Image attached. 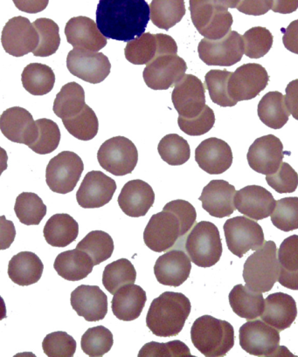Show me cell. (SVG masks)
I'll use <instances>...</instances> for the list:
<instances>
[{"mask_svg":"<svg viewBox=\"0 0 298 357\" xmlns=\"http://www.w3.org/2000/svg\"><path fill=\"white\" fill-rule=\"evenodd\" d=\"M150 6L145 0H100L96 25L107 39L129 43L145 32Z\"/></svg>","mask_w":298,"mask_h":357,"instance_id":"obj_1","label":"cell"},{"mask_svg":"<svg viewBox=\"0 0 298 357\" xmlns=\"http://www.w3.org/2000/svg\"><path fill=\"white\" fill-rule=\"evenodd\" d=\"M188 298L183 294L165 292L152 301L147 317V325L152 334L171 337L182 331L191 313Z\"/></svg>","mask_w":298,"mask_h":357,"instance_id":"obj_2","label":"cell"},{"mask_svg":"<svg viewBox=\"0 0 298 357\" xmlns=\"http://www.w3.org/2000/svg\"><path fill=\"white\" fill-rule=\"evenodd\" d=\"M194 347L205 356H226L234 345V331L230 322L203 315L191 329Z\"/></svg>","mask_w":298,"mask_h":357,"instance_id":"obj_3","label":"cell"},{"mask_svg":"<svg viewBox=\"0 0 298 357\" xmlns=\"http://www.w3.org/2000/svg\"><path fill=\"white\" fill-rule=\"evenodd\" d=\"M280 265L275 242L265 241L262 248L255 251L246 261L244 279L249 289L267 293L278 282Z\"/></svg>","mask_w":298,"mask_h":357,"instance_id":"obj_4","label":"cell"},{"mask_svg":"<svg viewBox=\"0 0 298 357\" xmlns=\"http://www.w3.org/2000/svg\"><path fill=\"white\" fill-rule=\"evenodd\" d=\"M185 249L191 261L200 268L216 265L223 251L219 229L209 221L194 225L186 235Z\"/></svg>","mask_w":298,"mask_h":357,"instance_id":"obj_5","label":"cell"},{"mask_svg":"<svg viewBox=\"0 0 298 357\" xmlns=\"http://www.w3.org/2000/svg\"><path fill=\"white\" fill-rule=\"evenodd\" d=\"M191 18L198 32L209 40L226 36L233 25V16L216 0H190Z\"/></svg>","mask_w":298,"mask_h":357,"instance_id":"obj_6","label":"cell"},{"mask_svg":"<svg viewBox=\"0 0 298 357\" xmlns=\"http://www.w3.org/2000/svg\"><path fill=\"white\" fill-rule=\"evenodd\" d=\"M187 234L188 232L178 215L174 211L163 209L149 221L144 231V241L154 252H167Z\"/></svg>","mask_w":298,"mask_h":357,"instance_id":"obj_7","label":"cell"},{"mask_svg":"<svg viewBox=\"0 0 298 357\" xmlns=\"http://www.w3.org/2000/svg\"><path fill=\"white\" fill-rule=\"evenodd\" d=\"M223 229L228 249L239 258L248 251L259 250L265 243L261 225L248 217L230 218Z\"/></svg>","mask_w":298,"mask_h":357,"instance_id":"obj_8","label":"cell"},{"mask_svg":"<svg viewBox=\"0 0 298 357\" xmlns=\"http://www.w3.org/2000/svg\"><path fill=\"white\" fill-rule=\"evenodd\" d=\"M97 159L105 171L117 176L131 174L136 168L138 152L136 145L128 138L116 137L102 144Z\"/></svg>","mask_w":298,"mask_h":357,"instance_id":"obj_9","label":"cell"},{"mask_svg":"<svg viewBox=\"0 0 298 357\" xmlns=\"http://www.w3.org/2000/svg\"><path fill=\"white\" fill-rule=\"evenodd\" d=\"M83 171L84 165L77 154L72 151H62L48 162L47 185L54 192H71L81 178Z\"/></svg>","mask_w":298,"mask_h":357,"instance_id":"obj_10","label":"cell"},{"mask_svg":"<svg viewBox=\"0 0 298 357\" xmlns=\"http://www.w3.org/2000/svg\"><path fill=\"white\" fill-rule=\"evenodd\" d=\"M240 345L255 356H276L280 353V334L262 320H251L240 328Z\"/></svg>","mask_w":298,"mask_h":357,"instance_id":"obj_11","label":"cell"},{"mask_svg":"<svg viewBox=\"0 0 298 357\" xmlns=\"http://www.w3.org/2000/svg\"><path fill=\"white\" fill-rule=\"evenodd\" d=\"M200 60L209 66L231 67L241 61L244 54V40L240 33L230 31L220 40L204 38L198 47Z\"/></svg>","mask_w":298,"mask_h":357,"instance_id":"obj_12","label":"cell"},{"mask_svg":"<svg viewBox=\"0 0 298 357\" xmlns=\"http://www.w3.org/2000/svg\"><path fill=\"white\" fill-rule=\"evenodd\" d=\"M176 41L167 34L144 33L128 43L124 54L126 60L134 65H147L163 54H177Z\"/></svg>","mask_w":298,"mask_h":357,"instance_id":"obj_13","label":"cell"},{"mask_svg":"<svg viewBox=\"0 0 298 357\" xmlns=\"http://www.w3.org/2000/svg\"><path fill=\"white\" fill-rule=\"evenodd\" d=\"M39 41V33L36 27L25 17H13L2 30L3 48L12 56L23 57L33 53Z\"/></svg>","mask_w":298,"mask_h":357,"instance_id":"obj_14","label":"cell"},{"mask_svg":"<svg viewBox=\"0 0 298 357\" xmlns=\"http://www.w3.org/2000/svg\"><path fill=\"white\" fill-rule=\"evenodd\" d=\"M269 82L268 72L262 65H242L232 74L228 82V92L235 102L252 100L267 88Z\"/></svg>","mask_w":298,"mask_h":357,"instance_id":"obj_15","label":"cell"},{"mask_svg":"<svg viewBox=\"0 0 298 357\" xmlns=\"http://www.w3.org/2000/svg\"><path fill=\"white\" fill-rule=\"evenodd\" d=\"M67 68L82 81L98 84L108 77L112 64L103 53L74 48L68 54Z\"/></svg>","mask_w":298,"mask_h":357,"instance_id":"obj_16","label":"cell"},{"mask_svg":"<svg viewBox=\"0 0 298 357\" xmlns=\"http://www.w3.org/2000/svg\"><path fill=\"white\" fill-rule=\"evenodd\" d=\"M187 65L177 54H163L147 65L143 73L145 84L154 90H167L186 75Z\"/></svg>","mask_w":298,"mask_h":357,"instance_id":"obj_17","label":"cell"},{"mask_svg":"<svg viewBox=\"0 0 298 357\" xmlns=\"http://www.w3.org/2000/svg\"><path fill=\"white\" fill-rule=\"evenodd\" d=\"M205 86L193 75H185L176 83L172 93L173 106L180 116L193 118L206 106Z\"/></svg>","mask_w":298,"mask_h":357,"instance_id":"obj_18","label":"cell"},{"mask_svg":"<svg viewBox=\"0 0 298 357\" xmlns=\"http://www.w3.org/2000/svg\"><path fill=\"white\" fill-rule=\"evenodd\" d=\"M284 154L283 145L279 138L267 135L258 138L249 147L247 159L252 169L267 176L277 172L282 165Z\"/></svg>","mask_w":298,"mask_h":357,"instance_id":"obj_19","label":"cell"},{"mask_svg":"<svg viewBox=\"0 0 298 357\" xmlns=\"http://www.w3.org/2000/svg\"><path fill=\"white\" fill-rule=\"evenodd\" d=\"M117 190L115 180L101 172L87 173L76 193L79 206L85 209L105 206L112 201Z\"/></svg>","mask_w":298,"mask_h":357,"instance_id":"obj_20","label":"cell"},{"mask_svg":"<svg viewBox=\"0 0 298 357\" xmlns=\"http://www.w3.org/2000/svg\"><path fill=\"white\" fill-rule=\"evenodd\" d=\"M0 130L8 140L29 147L36 140L38 128L29 111L13 107L0 116Z\"/></svg>","mask_w":298,"mask_h":357,"instance_id":"obj_21","label":"cell"},{"mask_svg":"<svg viewBox=\"0 0 298 357\" xmlns=\"http://www.w3.org/2000/svg\"><path fill=\"white\" fill-rule=\"evenodd\" d=\"M276 201L268 190L248 185L235 193L234 206L239 213L255 220H265L272 214Z\"/></svg>","mask_w":298,"mask_h":357,"instance_id":"obj_22","label":"cell"},{"mask_svg":"<svg viewBox=\"0 0 298 357\" xmlns=\"http://www.w3.org/2000/svg\"><path fill=\"white\" fill-rule=\"evenodd\" d=\"M192 263L189 256L180 249L165 252L154 266L156 278L162 285L178 287L189 278Z\"/></svg>","mask_w":298,"mask_h":357,"instance_id":"obj_23","label":"cell"},{"mask_svg":"<svg viewBox=\"0 0 298 357\" xmlns=\"http://www.w3.org/2000/svg\"><path fill=\"white\" fill-rule=\"evenodd\" d=\"M195 160L204 172L210 175H220L231 167L233 153L226 142L211 137L197 147Z\"/></svg>","mask_w":298,"mask_h":357,"instance_id":"obj_24","label":"cell"},{"mask_svg":"<svg viewBox=\"0 0 298 357\" xmlns=\"http://www.w3.org/2000/svg\"><path fill=\"white\" fill-rule=\"evenodd\" d=\"M71 306L87 321H99L108 313V297L97 286L81 285L71 294Z\"/></svg>","mask_w":298,"mask_h":357,"instance_id":"obj_25","label":"cell"},{"mask_svg":"<svg viewBox=\"0 0 298 357\" xmlns=\"http://www.w3.org/2000/svg\"><path fill=\"white\" fill-rule=\"evenodd\" d=\"M67 40L77 50L97 52L107 45V38L100 32L96 22L88 17H74L65 27Z\"/></svg>","mask_w":298,"mask_h":357,"instance_id":"obj_26","label":"cell"},{"mask_svg":"<svg viewBox=\"0 0 298 357\" xmlns=\"http://www.w3.org/2000/svg\"><path fill=\"white\" fill-rule=\"evenodd\" d=\"M234 186L225 180H213L203 189L199 200L203 209L211 216L223 218L230 217L237 208L234 206Z\"/></svg>","mask_w":298,"mask_h":357,"instance_id":"obj_27","label":"cell"},{"mask_svg":"<svg viewBox=\"0 0 298 357\" xmlns=\"http://www.w3.org/2000/svg\"><path fill=\"white\" fill-rule=\"evenodd\" d=\"M155 193L143 180H131L121 190L119 202L121 210L131 218L144 217L154 206Z\"/></svg>","mask_w":298,"mask_h":357,"instance_id":"obj_28","label":"cell"},{"mask_svg":"<svg viewBox=\"0 0 298 357\" xmlns=\"http://www.w3.org/2000/svg\"><path fill=\"white\" fill-rule=\"evenodd\" d=\"M297 317V303L292 296L284 293H275L266 298L262 320L279 332L289 328Z\"/></svg>","mask_w":298,"mask_h":357,"instance_id":"obj_29","label":"cell"},{"mask_svg":"<svg viewBox=\"0 0 298 357\" xmlns=\"http://www.w3.org/2000/svg\"><path fill=\"white\" fill-rule=\"evenodd\" d=\"M147 301V293L141 287L127 284L114 294L112 301L113 314L121 321L136 320L143 312Z\"/></svg>","mask_w":298,"mask_h":357,"instance_id":"obj_30","label":"cell"},{"mask_svg":"<svg viewBox=\"0 0 298 357\" xmlns=\"http://www.w3.org/2000/svg\"><path fill=\"white\" fill-rule=\"evenodd\" d=\"M94 266L91 257L77 248L61 252L55 259L54 264L58 275L69 282H78L87 278Z\"/></svg>","mask_w":298,"mask_h":357,"instance_id":"obj_31","label":"cell"},{"mask_svg":"<svg viewBox=\"0 0 298 357\" xmlns=\"http://www.w3.org/2000/svg\"><path fill=\"white\" fill-rule=\"evenodd\" d=\"M43 270V263L36 254L22 252L10 261L8 276L17 285L27 287L39 282Z\"/></svg>","mask_w":298,"mask_h":357,"instance_id":"obj_32","label":"cell"},{"mask_svg":"<svg viewBox=\"0 0 298 357\" xmlns=\"http://www.w3.org/2000/svg\"><path fill=\"white\" fill-rule=\"evenodd\" d=\"M230 306L235 314L246 320H255L261 317L265 310V300L261 292L239 284L230 294Z\"/></svg>","mask_w":298,"mask_h":357,"instance_id":"obj_33","label":"cell"},{"mask_svg":"<svg viewBox=\"0 0 298 357\" xmlns=\"http://www.w3.org/2000/svg\"><path fill=\"white\" fill-rule=\"evenodd\" d=\"M43 234L48 245L66 248L78 237L79 225L70 215L55 214L47 220Z\"/></svg>","mask_w":298,"mask_h":357,"instance_id":"obj_34","label":"cell"},{"mask_svg":"<svg viewBox=\"0 0 298 357\" xmlns=\"http://www.w3.org/2000/svg\"><path fill=\"white\" fill-rule=\"evenodd\" d=\"M280 265L278 282L284 287L298 290V235L290 236L277 251Z\"/></svg>","mask_w":298,"mask_h":357,"instance_id":"obj_35","label":"cell"},{"mask_svg":"<svg viewBox=\"0 0 298 357\" xmlns=\"http://www.w3.org/2000/svg\"><path fill=\"white\" fill-rule=\"evenodd\" d=\"M258 114L262 123L270 129H282L290 116L286 106L285 96L278 91L267 93L260 100Z\"/></svg>","mask_w":298,"mask_h":357,"instance_id":"obj_36","label":"cell"},{"mask_svg":"<svg viewBox=\"0 0 298 357\" xmlns=\"http://www.w3.org/2000/svg\"><path fill=\"white\" fill-rule=\"evenodd\" d=\"M86 105L85 92L76 82H69L62 86L55 97L53 110L61 120L68 119L79 114Z\"/></svg>","mask_w":298,"mask_h":357,"instance_id":"obj_37","label":"cell"},{"mask_svg":"<svg viewBox=\"0 0 298 357\" xmlns=\"http://www.w3.org/2000/svg\"><path fill=\"white\" fill-rule=\"evenodd\" d=\"M185 0H152L150 19L158 29L168 31L186 15Z\"/></svg>","mask_w":298,"mask_h":357,"instance_id":"obj_38","label":"cell"},{"mask_svg":"<svg viewBox=\"0 0 298 357\" xmlns=\"http://www.w3.org/2000/svg\"><path fill=\"white\" fill-rule=\"evenodd\" d=\"M24 89L33 96H45L54 89L55 75L50 67L41 63L27 65L22 72Z\"/></svg>","mask_w":298,"mask_h":357,"instance_id":"obj_39","label":"cell"},{"mask_svg":"<svg viewBox=\"0 0 298 357\" xmlns=\"http://www.w3.org/2000/svg\"><path fill=\"white\" fill-rule=\"evenodd\" d=\"M76 248L87 252L97 266L112 257L114 241L110 235L103 231H93L80 241Z\"/></svg>","mask_w":298,"mask_h":357,"instance_id":"obj_40","label":"cell"},{"mask_svg":"<svg viewBox=\"0 0 298 357\" xmlns=\"http://www.w3.org/2000/svg\"><path fill=\"white\" fill-rule=\"evenodd\" d=\"M137 272L133 263L127 259L110 263L106 266L103 275V284L110 294H115L117 290L127 284H134Z\"/></svg>","mask_w":298,"mask_h":357,"instance_id":"obj_41","label":"cell"},{"mask_svg":"<svg viewBox=\"0 0 298 357\" xmlns=\"http://www.w3.org/2000/svg\"><path fill=\"white\" fill-rule=\"evenodd\" d=\"M62 123L69 134L79 140H92L98 133V118L87 104L81 112L68 119L62 120Z\"/></svg>","mask_w":298,"mask_h":357,"instance_id":"obj_42","label":"cell"},{"mask_svg":"<svg viewBox=\"0 0 298 357\" xmlns=\"http://www.w3.org/2000/svg\"><path fill=\"white\" fill-rule=\"evenodd\" d=\"M15 211L20 223L38 225L46 216L47 206L37 194L23 192L17 197Z\"/></svg>","mask_w":298,"mask_h":357,"instance_id":"obj_43","label":"cell"},{"mask_svg":"<svg viewBox=\"0 0 298 357\" xmlns=\"http://www.w3.org/2000/svg\"><path fill=\"white\" fill-rule=\"evenodd\" d=\"M39 33V45L33 54L36 57H48L57 53L60 47V29L57 23L50 19H37L33 23Z\"/></svg>","mask_w":298,"mask_h":357,"instance_id":"obj_44","label":"cell"},{"mask_svg":"<svg viewBox=\"0 0 298 357\" xmlns=\"http://www.w3.org/2000/svg\"><path fill=\"white\" fill-rule=\"evenodd\" d=\"M158 151L163 160L170 165H182L190 159L189 144L185 138L177 134H170L162 138Z\"/></svg>","mask_w":298,"mask_h":357,"instance_id":"obj_45","label":"cell"},{"mask_svg":"<svg viewBox=\"0 0 298 357\" xmlns=\"http://www.w3.org/2000/svg\"><path fill=\"white\" fill-rule=\"evenodd\" d=\"M36 123L38 128L37 136L29 148L37 154H50L60 144L61 130L58 124L47 118L37 120Z\"/></svg>","mask_w":298,"mask_h":357,"instance_id":"obj_46","label":"cell"},{"mask_svg":"<svg viewBox=\"0 0 298 357\" xmlns=\"http://www.w3.org/2000/svg\"><path fill=\"white\" fill-rule=\"evenodd\" d=\"M232 73L227 70L213 69L206 75V89L209 90L211 100L221 107H234L237 105L228 92V82Z\"/></svg>","mask_w":298,"mask_h":357,"instance_id":"obj_47","label":"cell"},{"mask_svg":"<svg viewBox=\"0 0 298 357\" xmlns=\"http://www.w3.org/2000/svg\"><path fill=\"white\" fill-rule=\"evenodd\" d=\"M114 343L112 333L103 326L90 328L82 335V351L89 356H103L112 349Z\"/></svg>","mask_w":298,"mask_h":357,"instance_id":"obj_48","label":"cell"},{"mask_svg":"<svg viewBox=\"0 0 298 357\" xmlns=\"http://www.w3.org/2000/svg\"><path fill=\"white\" fill-rule=\"evenodd\" d=\"M246 56L260 59L265 56L271 50L274 37L269 30L262 26H255L249 29L242 36Z\"/></svg>","mask_w":298,"mask_h":357,"instance_id":"obj_49","label":"cell"},{"mask_svg":"<svg viewBox=\"0 0 298 357\" xmlns=\"http://www.w3.org/2000/svg\"><path fill=\"white\" fill-rule=\"evenodd\" d=\"M272 224L283 231L298 229V197H285L276 201L271 214Z\"/></svg>","mask_w":298,"mask_h":357,"instance_id":"obj_50","label":"cell"},{"mask_svg":"<svg viewBox=\"0 0 298 357\" xmlns=\"http://www.w3.org/2000/svg\"><path fill=\"white\" fill-rule=\"evenodd\" d=\"M43 351L50 357H71L75 355L76 342L71 335L64 331L47 335L43 342Z\"/></svg>","mask_w":298,"mask_h":357,"instance_id":"obj_51","label":"cell"},{"mask_svg":"<svg viewBox=\"0 0 298 357\" xmlns=\"http://www.w3.org/2000/svg\"><path fill=\"white\" fill-rule=\"evenodd\" d=\"M216 123V116L212 109L205 106L202 112L193 118L179 116L178 123L180 130L188 136H202L209 132Z\"/></svg>","mask_w":298,"mask_h":357,"instance_id":"obj_52","label":"cell"},{"mask_svg":"<svg viewBox=\"0 0 298 357\" xmlns=\"http://www.w3.org/2000/svg\"><path fill=\"white\" fill-rule=\"evenodd\" d=\"M268 185L278 193H292L298 186V174L288 162H282L277 172L267 175Z\"/></svg>","mask_w":298,"mask_h":357,"instance_id":"obj_53","label":"cell"},{"mask_svg":"<svg viewBox=\"0 0 298 357\" xmlns=\"http://www.w3.org/2000/svg\"><path fill=\"white\" fill-rule=\"evenodd\" d=\"M138 356H192L188 347L179 340L159 343L151 342L141 349Z\"/></svg>","mask_w":298,"mask_h":357,"instance_id":"obj_54","label":"cell"},{"mask_svg":"<svg viewBox=\"0 0 298 357\" xmlns=\"http://www.w3.org/2000/svg\"><path fill=\"white\" fill-rule=\"evenodd\" d=\"M164 209L174 211L178 215L180 220L182 221L184 227L187 232H189L193 225L196 224L197 213L195 208L192 204L186 200H173L166 204Z\"/></svg>","mask_w":298,"mask_h":357,"instance_id":"obj_55","label":"cell"},{"mask_svg":"<svg viewBox=\"0 0 298 357\" xmlns=\"http://www.w3.org/2000/svg\"><path fill=\"white\" fill-rule=\"evenodd\" d=\"M272 6L273 0H241L237 10L244 15L261 16L271 10Z\"/></svg>","mask_w":298,"mask_h":357,"instance_id":"obj_56","label":"cell"},{"mask_svg":"<svg viewBox=\"0 0 298 357\" xmlns=\"http://www.w3.org/2000/svg\"><path fill=\"white\" fill-rule=\"evenodd\" d=\"M16 237L15 225L6 216H0V251L11 248Z\"/></svg>","mask_w":298,"mask_h":357,"instance_id":"obj_57","label":"cell"},{"mask_svg":"<svg viewBox=\"0 0 298 357\" xmlns=\"http://www.w3.org/2000/svg\"><path fill=\"white\" fill-rule=\"evenodd\" d=\"M283 43L287 50L298 54V20L291 22L287 29H282Z\"/></svg>","mask_w":298,"mask_h":357,"instance_id":"obj_58","label":"cell"},{"mask_svg":"<svg viewBox=\"0 0 298 357\" xmlns=\"http://www.w3.org/2000/svg\"><path fill=\"white\" fill-rule=\"evenodd\" d=\"M285 102L288 109L298 121V79L290 82L286 86Z\"/></svg>","mask_w":298,"mask_h":357,"instance_id":"obj_59","label":"cell"},{"mask_svg":"<svg viewBox=\"0 0 298 357\" xmlns=\"http://www.w3.org/2000/svg\"><path fill=\"white\" fill-rule=\"evenodd\" d=\"M20 11L31 13H39L47 8L50 0H13Z\"/></svg>","mask_w":298,"mask_h":357,"instance_id":"obj_60","label":"cell"},{"mask_svg":"<svg viewBox=\"0 0 298 357\" xmlns=\"http://www.w3.org/2000/svg\"><path fill=\"white\" fill-rule=\"evenodd\" d=\"M298 9V0H273L272 11L290 15Z\"/></svg>","mask_w":298,"mask_h":357,"instance_id":"obj_61","label":"cell"},{"mask_svg":"<svg viewBox=\"0 0 298 357\" xmlns=\"http://www.w3.org/2000/svg\"><path fill=\"white\" fill-rule=\"evenodd\" d=\"M8 155L2 147H0V176L8 169Z\"/></svg>","mask_w":298,"mask_h":357,"instance_id":"obj_62","label":"cell"},{"mask_svg":"<svg viewBox=\"0 0 298 357\" xmlns=\"http://www.w3.org/2000/svg\"><path fill=\"white\" fill-rule=\"evenodd\" d=\"M241 0H216V4L225 8H237Z\"/></svg>","mask_w":298,"mask_h":357,"instance_id":"obj_63","label":"cell"},{"mask_svg":"<svg viewBox=\"0 0 298 357\" xmlns=\"http://www.w3.org/2000/svg\"><path fill=\"white\" fill-rule=\"evenodd\" d=\"M8 317L6 315V307L4 299L0 296V321Z\"/></svg>","mask_w":298,"mask_h":357,"instance_id":"obj_64","label":"cell"}]
</instances>
